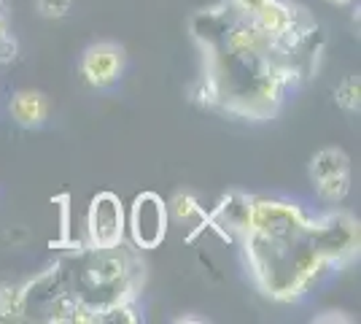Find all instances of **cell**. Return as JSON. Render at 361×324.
<instances>
[{
    "label": "cell",
    "mask_w": 361,
    "mask_h": 324,
    "mask_svg": "<svg viewBox=\"0 0 361 324\" xmlns=\"http://www.w3.org/2000/svg\"><path fill=\"white\" fill-rule=\"evenodd\" d=\"M167 211L176 216V219H180V222H192V219H197L202 227L208 224V211L200 205V200H197L195 195H189V192H178L176 198H173V203L167 205Z\"/></svg>",
    "instance_id": "obj_10"
},
{
    "label": "cell",
    "mask_w": 361,
    "mask_h": 324,
    "mask_svg": "<svg viewBox=\"0 0 361 324\" xmlns=\"http://www.w3.org/2000/svg\"><path fill=\"white\" fill-rule=\"evenodd\" d=\"M310 235L329 270H343L359 257V219L343 208L331 205L326 214H313Z\"/></svg>",
    "instance_id": "obj_3"
},
{
    "label": "cell",
    "mask_w": 361,
    "mask_h": 324,
    "mask_svg": "<svg viewBox=\"0 0 361 324\" xmlns=\"http://www.w3.org/2000/svg\"><path fill=\"white\" fill-rule=\"evenodd\" d=\"M27 319V281H6L0 284V322H22Z\"/></svg>",
    "instance_id": "obj_9"
},
{
    "label": "cell",
    "mask_w": 361,
    "mask_h": 324,
    "mask_svg": "<svg viewBox=\"0 0 361 324\" xmlns=\"http://www.w3.org/2000/svg\"><path fill=\"white\" fill-rule=\"evenodd\" d=\"M167 222H170L167 203L157 192L135 195V200L130 205V216H127V232L133 238V246L143 251L162 246L167 235Z\"/></svg>",
    "instance_id": "obj_6"
},
{
    "label": "cell",
    "mask_w": 361,
    "mask_h": 324,
    "mask_svg": "<svg viewBox=\"0 0 361 324\" xmlns=\"http://www.w3.org/2000/svg\"><path fill=\"white\" fill-rule=\"evenodd\" d=\"M127 214L116 192H97L87 211V244L92 248H114L124 244Z\"/></svg>",
    "instance_id": "obj_5"
},
{
    "label": "cell",
    "mask_w": 361,
    "mask_h": 324,
    "mask_svg": "<svg viewBox=\"0 0 361 324\" xmlns=\"http://www.w3.org/2000/svg\"><path fill=\"white\" fill-rule=\"evenodd\" d=\"M35 8L44 19H65L73 8V0H35Z\"/></svg>",
    "instance_id": "obj_12"
},
{
    "label": "cell",
    "mask_w": 361,
    "mask_h": 324,
    "mask_svg": "<svg viewBox=\"0 0 361 324\" xmlns=\"http://www.w3.org/2000/svg\"><path fill=\"white\" fill-rule=\"evenodd\" d=\"M334 316H316L313 322H350V316H340V311H329Z\"/></svg>",
    "instance_id": "obj_15"
},
{
    "label": "cell",
    "mask_w": 361,
    "mask_h": 324,
    "mask_svg": "<svg viewBox=\"0 0 361 324\" xmlns=\"http://www.w3.org/2000/svg\"><path fill=\"white\" fill-rule=\"evenodd\" d=\"M189 30L202 52V73L192 84L197 106L235 119L267 122L300 84L278 44L232 0L197 11Z\"/></svg>",
    "instance_id": "obj_1"
},
{
    "label": "cell",
    "mask_w": 361,
    "mask_h": 324,
    "mask_svg": "<svg viewBox=\"0 0 361 324\" xmlns=\"http://www.w3.org/2000/svg\"><path fill=\"white\" fill-rule=\"evenodd\" d=\"M238 241L254 287L272 303H297L316 287L324 273H329V265L324 263L313 244L310 224L288 235L245 232Z\"/></svg>",
    "instance_id": "obj_2"
},
{
    "label": "cell",
    "mask_w": 361,
    "mask_h": 324,
    "mask_svg": "<svg viewBox=\"0 0 361 324\" xmlns=\"http://www.w3.org/2000/svg\"><path fill=\"white\" fill-rule=\"evenodd\" d=\"M329 6H337V8H345V6H350L353 0H326Z\"/></svg>",
    "instance_id": "obj_16"
},
{
    "label": "cell",
    "mask_w": 361,
    "mask_h": 324,
    "mask_svg": "<svg viewBox=\"0 0 361 324\" xmlns=\"http://www.w3.org/2000/svg\"><path fill=\"white\" fill-rule=\"evenodd\" d=\"M124 62H127L124 47L114 44V41H97L84 49L78 71L92 90H114L121 81Z\"/></svg>",
    "instance_id": "obj_7"
},
{
    "label": "cell",
    "mask_w": 361,
    "mask_h": 324,
    "mask_svg": "<svg viewBox=\"0 0 361 324\" xmlns=\"http://www.w3.org/2000/svg\"><path fill=\"white\" fill-rule=\"evenodd\" d=\"M6 32H11L8 30V8H6V3L0 0V38H3Z\"/></svg>",
    "instance_id": "obj_14"
},
{
    "label": "cell",
    "mask_w": 361,
    "mask_h": 324,
    "mask_svg": "<svg viewBox=\"0 0 361 324\" xmlns=\"http://www.w3.org/2000/svg\"><path fill=\"white\" fill-rule=\"evenodd\" d=\"M264 3H267V0H232V6H235L243 16H254Z\"/></svg>",
    "instance_id": "obj_13"
},
{
    "label": "cell",
    "mask_w": 361,
    "mask_h": 324,
    "mask_svg": "<svg viewBox=\"0 0 361 324\" xmlns=\"http://www.w3.org/2000/svg\"><path fill=\"white\" fill-rule=\"evenodd\" d=\"M8 114L19 127L35 130V127L46 124L49 114H51V103L41 90H16L8 100Z\"/></svg>",
    "instance_id": "obj_8"
},
{
    "label": "cell",
    "mask_w": 361,
    "mask_h": 324,
    "mask_svg": "<svg viewBox=\"0 0 361 324\" xmlns=\"http://www.w3.org/2000/svg\"><path fill=\"white\" fill-rule=\"evenodd\" d=\"M334 103L345 114H359L361 108V81L359 76H345L334 90Z\"/></svg>",
    "instance_id": "obj_11"
},
{
    "label": "cell",
    "mask_w": 361,
    "mask_h": 324,
    "mask_svg": "<svg viewBox=\"0 0 361 324\" xmlns=\"http://www.w3.org/2000/svg\"><path fill=\"white\" fill-rule=\"evenodd\" d=\"M307 173L321 203L340 205L350 195V157L340 146H326L316 152Z\"/></svg>",
    "instance_id": "obj_4"
}]
</instances>
